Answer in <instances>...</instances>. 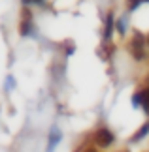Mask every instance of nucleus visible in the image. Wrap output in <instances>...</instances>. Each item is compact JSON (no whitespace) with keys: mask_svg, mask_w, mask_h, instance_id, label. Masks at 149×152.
Returning <instances> with one entry per match:
<instances>
[{"mask_svg":"<svg viewBox=\"0 0 149 152\" xmlns=\"http://www.w3.org/2000/svg\"><path fill=\"white\" fill-rule=\"evenodd\" d=\"M94 143H96L100 148L110 147V145L113 143V133L108 130V128H100V130L96 132V135H94Z\"/></svg>","mask_w":149,"mask_h":152,"instance_id":"1","label":"nucleus"},{"mask_svg":"<svg viewBox=\"0 0 149 152\" xmlns=\"http://www.w3.org/2000/svg\"><path fill=\"white\" fill-rule=\"evenodd\" d=\"M30 28H32V11L28 8H25L21 13V34L23 36H28Z\"/></svg>","mask_w":149,"mask_h":152,"instance_id":"2","label":"nucleus"},{"mask_svg":"<svg viewBox=\"0 0 149 152\" xmlns=\"http://www.w3.org/2000/svg\"><path fill=\"white\" fill-rule=\"evenodd\" d=\"M61 141V133H59L57 128H53L51 133H49V152H53V148H55V145Z\"/></svg>","mask_w":149,"mask_h":152,"instance_id":"3","label":"nucleus"},{"mask_svg":"<svg viewBox=\"0 0 149 152\" xmlns=\"http://www.w3.org/2000/svg\"><path fill=\"white\" fill-rule=\"evenodd\" d=\"M147 133H149V122H145V124L142 126L140 130H138V132H136L134 135H132V143H136V141H140V139H144V137L147 135Z\"/></svg>","mask_w":149,"mask_h":152,"instance_id":"4","label":"nucleus"},{"mask_svg":"<svg viewBox=\"0 0 149 152\" xmlns=\"http://www.w3.org/2000/svg\"><path fill=\"white\" fill-rule=\"evenodd\" d=\"M111 30H113V15L108 13V19H106V28H104V39H106V42L111 38Z\"/></svg>","mask_w":149,"mask_h":152,"instance_id":"5","label":"nucleus"},{"mask_svg":"<svg viewBox=\"0 0 149 152\" xmlns=\"http://www.w3.org/2000/svg\"><path fill=\"white\" fill-rule=\"evenodd\" d=\"M142 4V0H128V10L132 11V10H136L138 6Z\"/></svg>","mask_w":149,"mask_h":152,"instance_id":"6","label":"nucleus"},{"mask_svg":"<svg viewBox=\"0 0 149 152\" xmlns=\"http://www.w3.org/2000/svg\"><path fill=\"white\" fill-rule=\"evenodd\" d=\"M125 28H127V26H125V21L121 19V21L117 23V30H119V32H125Z\"/></svg>","mask_w":149,"mask_h":152,"instance_id":"7","label":"nucleus"},{"mask_svg":"<svg viewBox=\"0 0 149 152\" xmlns=\"http://www.w3.org/2000/svg\"><path fill=\"white\" fill-rule=\"evenodd\" d=\"M85 152H96V150H94V148H87Z\"/></svg>","mask_w":149,"mask_h":152,"instance_id":"8","label":"nucleus"},{"mask_svg":"<svg viewBox=\"0 0 149 152\" xmlns=\"http://www.w3.org/2000/svg\"><path fill=\"white\" fill-rule=\"evenodd\" d=\"M147 43H149V38H147Z\"/></svg>","mask_w":149,"mask_h":152,"instance_id":"9","label":"nucleus"},{"mask_svg":"<svg viewBox=\"0 0 149 152\" xmlns=\"http://www.w3.org/2000/svg\"><path fill=\"white\" fill-rule=\"evenodd\" d=\"M145 2H149V0H145Z\"/></svg>","mask_w":149,"mask_h":152,"instance_id":"10","label":"nucleus"}]
</instances>
